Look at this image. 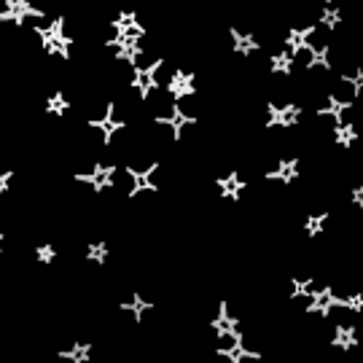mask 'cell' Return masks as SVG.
Here are the masks:
<instances>
[{"label":"cell","mask_w":363,"mask_h":363,"mask_svg":"<svg viewBox=\"0 0 363 363\" xmlns=\"http://www.w3.org/2000/svg\"><path fill=\"white\" fill-rule=\"evenodd\" d=\"M132 60V67L138 70V73H151L154 65L164 57V54L159 52V49H151V52H127Z\"/></svg>","instance_id":"obj_7"},{"label":"cell","mask_w":363,"mask_h":363,"mask_svg":"<svg viewBox=\"0 0 363 363\" xmlns=\"http://www.w3.org/2000/svg\"><path fill=\"white\" fill-rule=\"evenodd\" d=\"M363 81H350V78H334L331 86H328V100L334 103V108H347V105H358L361 97Z\"/></svg>","instance_id":"obj_3"},{"label":"cell","mask_w":363,"mask_h":363,"mask_svg":"<svg viewBox=\"0 0 363 363\" xmlns=\"http://www.w3.org/2000/svg\"><path fill=\"white\" fill-rule=\"evenodd\" d=\"M175 113L178 118H199L202 116V94L196 91H175Z\"/></svg>","instance_id":"obj_6"},{"label":"cell","mask_w":363,"mask_h":363,"mask_svg":"<svg viewBox=\"0 0 363 363\" xmlns=\"http://www.w3.org/2000/svg\"><path fill=\"white\" fill-rule=\"evenodd\" d=\"M108 186H111L113 196H118V199H124V202H127V199L135 194V189L140 186V178H138L130 167L118 164V167L108 169Z\"/></svg>","instance_id":"obj_4"},{"label":"cell","mask_w":363,"mask_h":363,"mask_svg":"<svg viewBox=\"0 0 363 363\" xmlns=\"http://www.w3.org/2000/svg\"><path fill=\"white\" fill-rule=\"evenodd\" d=\"M334 43V25L331 22H325V19H318L312 27H307L304 33H301V46H307L312 54H320L328 49Z\"/></svg>","instance_id":"obj_2"},{"label":"cell","mask_w":363,"mask_h":363,"mask_svg":"<svg viewBox=\"0 0 363 363\" xmlns=\"http://www.w3.org/2000/svg\"><path fill=\"white\" fill-rule=\"evenodd\" d=\"M210 352H229V355L237 352V334L232 328H218V334L210 345Z\"/></svg>","instance_id":"obj_8"},{"label":"cell","mask_w":363,"mask_h":363,"mask_svg":"<svg viewBox=\"0 0 363 363\" xmlns=\"http://www.w3.org/2000/svg\"><path fill=\"white\" fill-rule=\"evenodd\" d=\"M148 76H151V86H156V89H175V84H178V62H172L169 57H162Z\"/></svg>","instance_id":"obj_5"},{"label":"cell","mask_w":363,"mask_h":363,"mask_svg":"<svg viewBox=\"0 0 363 363\" xmlns=\"http://www.w3.org/2000/svg\"><path fill=\"white\" fill-rule=\"evenodd\" d=\"M143 111L151 121H178V113H175V89H145L143 97Z\"/></svg>","instance_id":"obj_1"}]
</instances>
